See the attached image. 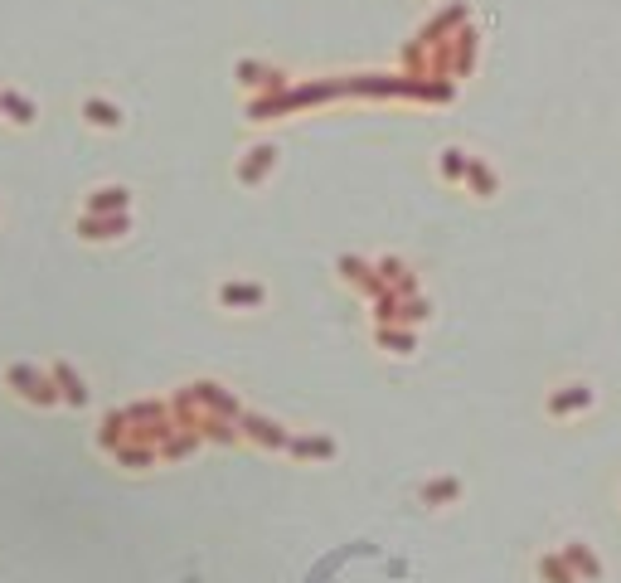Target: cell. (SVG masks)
<instances>
[{"label": "cell", "instance_id": "6da1fadb", "mask_svg": "<svg viewBox=\"0 0 621 583\" xmlns=\"http://www.w3.org/2000/svg\"><path fill=\"white\" fill-rule=\"evenodd\" d=\"M88 112H92V117H88V122H98V127H117V122H122V117H117V112H112V107H98V102H92V107H88Z\"/></svg>", "mask_w": 621, "mask_h": 583}]
</instances>
